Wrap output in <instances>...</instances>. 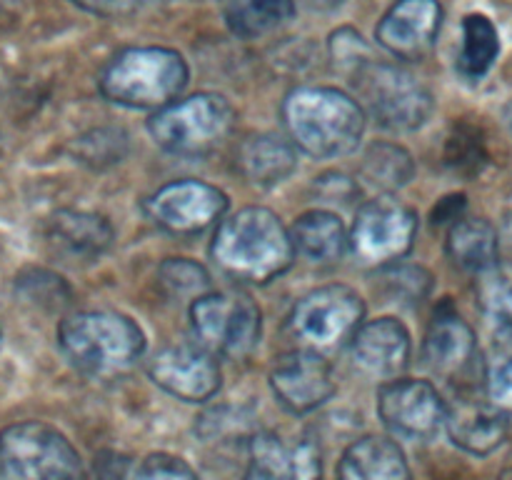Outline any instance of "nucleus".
Wrapping results in <instances>:
<instances>
[{"instance_id": "24", "label": "nucleus", "mask_w": 512, "mask_h": 480, "mask_svg": "<svg viewBox=\"0 0 512 480\" xmlns=\"http://www.w3.org/2000/svg\"><path fill=\"white\" fill-rule=\"evenodd\" d=\"M445 248L458 268L478 275L498 263L500 233L490 220L463 215L450 225Z\"/></svg>"}, {"instance_id": "18", "label": "nucleus", "mask_w": 512, "mask_h": 480, "mask_svg": "<svg viewBox=\"0 0 512 480\" xmlns=\"http://www.w3.org/2000/svg\"><path fill=\"white\" fill-rule=\"evenodd\" d=\"M508 415L488 395L460 393L448 403V435L458 448L473 455H488L508 438Z\"/></svg>"}, {"instance_id": "23", "label": "nucleus", "mask_w": 512, "mask_h": 480, "mask_svg": "<svg viewBox=\"0 0 512 480\" xmlns=\"http://www.w3.org/2000/svg\"><path fill=\"white\" fill-rule=\"evenodd\" d=\"M295 253L315 265H330L350 248V235L343 220L330 210H308L290 228Z\"/></svg>"}, {"instance_id": "41", "label": "nucleus", "mask_w": 512, "mask_h": 480, "mask_svg": "<svg viewBox=\"0 0 512 480\" xmlns=\"http://www.w3.org/2000/svg\"><path fill=\"white\" fill-rule=\"evenodd\" d=\"M8 3H10V0H0V10H3Z\"/></svg>"}, {"instance_id": "20", "label": "nucleus", "mask_w": 512, "mask_h": 480, "mask_svg": "<svg viewBox=\"0 0 512 480\" xmlns=\"http://www.w3.org/2000/svg\"><path fill=\"white\" fill-rule=\"evenodd\" d=\"M113 235L108 218L85 210H58L45 225L50 248L75 263H93L103 258L113 245Z\"/></svg>"}, {"instance_id": "31", "label": "nucleus", "mask_w": 512, "mask_h": 480, "mask_svg": "<svg viewBox=\"0 0 512 480\" xmlns=\"http://www.w3.org/2000/svg\"><path fill=\"white\" fill-rule=\"evenodd\" d=\"M75 153H78L80 163L93 165V168L115 165L128 153V135L115 128L93 130L75 143Z\"/></svg>"}, {"instance_id": "14", "label": "nucleus", "mask_w": 512, "mask_h": 480, "mask_svg": "<svg viewBox=\"0 0 512 480\" xmlns=\"http://www.w3.org/2000/svg\"><path fill=\"white\" fill-rule=\"evenodd\" d=\"M270 388L285 410L295 415L310 413L333 398V368L320 355V350H290L280 355L270 370Z\"/></svg>"}, {"instance_id": "34", "label": "nucleus", "mask_w": 512, "mask_h": 480, "mask_svg": "<svg viewBox=\"0 0 512 480\" xmlns=\"http://www.w3.org/2000/svg\"><path fill=\"white\" fill-rule=\"evenodd\" d=\"M385 275V283L393 298H403L415 303V300H423L430 290V273L425 268H415V265H388V268H380Z\"/></svg>"}, {"instance_id": "13", "label": "nucleus", "mask_w": 512, "mask_h": 480, "mask_svg": "<svg viewBox=\"0 0 512 480\" xmlns=\"http://www.w3.org/2000/svg\"><path fill=\"white\" fill-rule=\"evenodd\" d=\"M148 375L160 390L185 403H205L220 390L218 355L203 345H170L163 348L148 365Z\"/></svg>"}, {"instance_id": "33", "label": "nucleus", "mask_w": 512, "mask_h": 480, "mask_svg": "<svg viewBox=\"0 0 512 480\" xmlns=\"http://www.w3.org/2000/svg\"><path fill=\"white\" fill-rule=\"evenodd\" d=\"M125 480H200L183 458L170 453L145 455L133 465Z\"/></svg>"}, {"instance_id": "37", "label": "nucleus", "mask_w": 512, "mask_h": 480, "mask_svg": "<svg viewBox=\"0 0 512 480\" xmlns=\"http://www.w3.org/2000/svg\"><path fill=\"white\" fill-rule=\"evenodd\" d=\"M315 188H318V193L323 195L328 203H350V198H353L355 193L353 180H348L345 175L338 173L323 175V178L315 183Z\"/></svg>"}, {"instance_id": "21", "label": "nucleus", "mask_w": 512, "mask_h": 480, "mask_svg": "<svg viewBox=\"0 0 512 480\" xmlns=\"http://www.w3.org/2000/svg\"><path fill=\"white\" fill-rule=\"evenodd\" d=\"M235 165L250 185L273 188L288 180L298 168V148L293 140L275 133L250 135L235 153Z\"/></svg>"}, {"instance_id": "39", "label": "nucleus", "mask_w": 512, "mask_h": 480, "mask_svg": "<svg viewBox=\"0 0 512 480\" xmlns=\"http://www.w3.org/2000/svg\"><path fill=\"white\" fill-rule=\"evenodd\" d=\"M503 120H505V128H508V133L512 135V100L508 105H505L503 110Z\"/></svg>"}, {"instance_id": "8", "label": "nucleus", "mask_w": 512, "mask_h": 480, "mask_svg": "<svg viewBox=\"0 0 512 480\" xmlns=\"http://www.w3.org/2000/svg\"><path fill=\"white\" fill-rule=\"evenodd\" d=\"M190 325L198 345L218 358H248L260 343L263 313L240 293H205L190 303Z\"/></svg>"}, {"instance_id": "38", "label": "nucleus", "mask_w": 512, "mask_h": 480, "mask_svg": "<svg viewBox=\"0 0 512 480\" xmlns=\"http://www.w3.org/2000/svg\"><path fill=\"white\" fill-rule=\"evenodd\" d=\"M500 240L512 250V210L503 215V228H500Z\"/></svg>"}, {"instance_id": "22", "label": "nucleus", "mask_w": 512, "mask_h": 480, "mask_svg": "<svg viewBox=\"0 0 512 480\" xmlns=\"http://www.w3.org/2000/svg\"><path fill=\"white\" fill-rule=\"evenodd\" d=\"M338 480H410V468L395 440L368 435L345 450Z\"/></svg>"}, {"instance_id": "9", "label": "nucleus", "mask_w": 512, "mask_h": 480, "mask_svg": "<svg viewBox=\"0 0 512 480\" xmlns=\"http://www.w3.org/2000/svg\"><path fill=\"white\" fill-rule=\"evenodd\" d=\"M365 303L348 285H323L310 290L290 313V333L313 350H333L353 340L363 325Z\"/></svg>"}, {"instance_id": "30", "label": "nucleus", "mask_w": 512, "mask_h": 480, "mask_svg": "<svg viewBox=\"0 0 512 480\" xmlns=\"http://www.w3.org/2000/svg\"><path fill=\"white\" fill-rule=\"evenodd\" d=\"M158 283L170 298L198 300L210 293V275L200 263L190 258H168L158 268Z\"/></svg>"}, {"instance_id": "6", "label": "nucleus", "mask_w": 512, "mask_h": 480, "mask_svg": "<svg viewBox=\"0 0 512 480\" xmlns=\"http://www.w3.org/2000/svg\"><path fill=\"white\" fill-rule=\"evenodd\" d=\"M350 80L358 88L365 113L373 115L380 128L393 133L423 128L435 110L428 85L398 63L373 58Z\"/></svg>"}, {"instance_id": "10", "label": "nucleus", "mask_w": 512, "mask_h": 480, "mask_svg": "<svg viewBox=\"0 0 512 480\" xmlns=\"http://www.w3.org/2000/svg\"><path fill=\"white\" fill-rule=\"evenodd\" d=\"M418 235V215L400 200L383 195L368 200L350 228V253L368 268H388L410 253Z\"/></svg>"}, {"instance_id": "19", "label": "nucleus", "mask_w": 512, "mask_h": 480, "mask_svg": "<svg viewBox=\"0 0 512 480\" xmlns=\"http://www.w3.org/2000/svg\"><path fill=\"white\" fill-rule=\"evenodd\" d=\"M355 368L373 378H395L410 360V333L398 318L368 320L350 340Z\"/></svg>"}, {"instance_id": "29", "label": "nucleus", "mask_w": 512, "mask_h": 480, "mask_svg": "<svg viewBox=\"0 0 512 480\" xmlns=\"http://www.w3.org/2000/svg\"><path fill=\"white\" fill-rule=\"evenodd\" d=\"M478 303L500 325H512V263H495L478 273Z\"/></svg>"}, {"instance_id": "40", "label": "nucleus", "mask_w": 512, "mask_h": 480, "mask_svg": "<svg viewBox=\"0 0 512 480\" xmlns=\"http://www.w3.org/2000/svg\"><path fill=\"white\" fill-rule=\"evenodd\" d=\"M500 480H512V458H510V463L503 468V473H500Z\"/></svg>"}, {"instance_id": "11", "label": "nucleus", "mask_w": 512, "mask_h": 480, "mask_svg": "<svg viewBox=\"0 0 512 480\" xmlns=\"http://www.w3.org/2000/svg\"><path fill=\"white\" fill-rule=\"evenodd\" d=\"M378 415L395 438L428 443L448 423V403L428 380L398 378L380 388Z\"/></svg>"}, {"instance_id": "42", "label": "nucleus", "mask_w": 512, "mask_h": 480, "mask_svg": "<svg viewBox=\"0 0 512 480\" xmlns=\"http://www.w3.org/2000/svg\"><path fill=\"white\" fill-rule=\"evenodd\" d=\"M228 480H250V478H228Z\"/></svg>"}, {"instance_id": "16", "label": "nucleus", "mask_w": 512, "mask_h": 480, "mask_svg": "<svg viewBox=\"0 0 512 480\" xmlns=\"http://www.w3.org/2000/svg\"><path fill=\"white\" fill-rule=\"evenodd\" d=\"M423 360L430 373L448 383H458L470 375L478 360V340L473 328L453 305L435 310L423 340Z\"/></svg>"}, {"instance_id": "28", "label": "nucleus", "mask_w": 512, "mask_h": 480, "mask_svg": "<svg viewBox=\"0 0 512 480\" xmlns=\"http://www.w3.org/2000/svg\"><path fill=\"white\" fill-rule=\"evenodd\" d=\"M485 395L512 413V325H500L483 360Z\"/></svg>"}, {"instance_id": "32", "label": "nucleus", "mask_w": 512, "mask_h": 480, "mask_svg": "<svg viewBox=\"0 0 512 480\" xmlns=\"http://www.w3.org/2000/svg\"><path fill=\"white\" fill-rule=\"evenodd\" d=\"M330 55H333L335 60V68H338L345 78H353L368 60L375 58L373 48L365 43L363 35L355 33V30L350 28L333 33V38H330Z\"/></svg>"}, {"instance_id": "7", "label": "nucleus", "mask_w": 512, "mask_h": 480, "mask_svg": "<svg viewBox=\"0 0 512 480\" xmlns=\"http://www.w3.org/2000/svg\"><path fill=\"white\" fill-rule=\"evenodd\" d=\"M3 480H85L75 445L58 428L23 420L0 430Z\"/></svg>"}, {"instance_id": "35", "label": "nucleus", "mask_w": 512, "mask_h": 480, "mask_svg": "<svg viewBox=\"0 0 512 480\" xmlns=\"http://www.w3.org/2000/svg\"><path fill=\"white\" fill-rule=\"evenodd\" d=\"M445 163L458 173H478L480 165L485 163L483 140L468 128H460L453 138L448 140V153Z\"/></svg>"}, {"instance_id": "3", "label": "nucleus", "mask_w": 512, "mask_h": 480, "mask_svg": "<svg viewBox=\"0 0 512 480\" xmlns=\"http://www.w3.org/2000/svg\"><path fill=\"white\" fill-rule=\"evenodd\" d=\"M58 348L78 373L110 380L125 375L143 358L145 335L123 313L80 310L60 320Z\"/></svg>"}, {"instance_id": "25", "label": "nucleus", "mask_w": 512, "mask_h": 480, "mask_svg": "<svg viewBox=\"0 0 512 480\" xmlns=\"http://www.w3.org/2000/svg\"><path fill=\"white\" fill-rule=\"evenodd\" d=\"M293 0H230L225 25L240 40H260L278 33L293 20Z\"/></svg>"}, {"instance_id": "1", "label": "nucleus", "mask_w": 512, "mask_h": 480, "mask_svg": "<svg viewBox=\"0 0 512 480\" xmlns=\"http://www.w3.org/2000/svg\"><path fill=\"white\" fill-rule=\"evenodd\" d=\"M210 255L228 278L265 285L293 265L295 248L290 230L273 210L250 205L220 220Z\"/></svg>"}, {"instance_id": "5", "label": "nucleus", "mask_w": 512, "mask_h": 480, "mask_svg": "<svg viewBox=\"0 0 512 480\" xmlns=\"http://www.w3.org/2000/svg\"><path fill=\"white\" fill-rule=\"evenodd\" d=\"M235 118L233 103L225 95L195 93L155 110L148 120V133L168 153L203 158L230 138Z\"/></svg>"}, {"instance_id": "4", "label": "nucleus", "mask_w": 512, "mask_h": 480, "mask_svg": "<svg viewBox=\"0 0 512 480\" xmlns=\"http://www.w3.org/2000/svg\"><path fill=\"white\" fill-rule=\"evenodd\" d=\"M188 78V63L178 50L158 45L125 48L105 65L100 93L130 110H160L183 95Z\"/></svg>"}, {"instance_id": "36", "label": "nucleus", "mask_w": 512, "mask_h": 480, "mask_svg": "<svg viewBox=\"0 0 512 480\" xmlns=\"http://www.w3.org/2000/svg\"><path fill=\"white\" fill-rule=\"evenodd\" d=\"M73 3L100 18H128L138 13L143 0H73Z\"/></svg>"}, {"instance_id": "2", "label": "nucleus", "mask_w": 512, "mask_h": 480, "mask_svg": "<svg viewBox=\"0 0 512 480\" xmlns=\"http://www.w3.org/2000/svg\"><path fill=\"white\" fill-rule=\"evenodd\" d=\"M288 138L313 158H340L353 153L365 133V108L338 88L300 85L283 100Z\"/></svg>"}, {"instance_id": "15", "label": "nucleus", "mask_w": 512, "mask_h": 480, "mask_svg": "<svg viewBox=\"0 0 512 480\" xmlns=\"http://www.w3.org/2000/svg\"><path fill=\"white\" fill-rule=\"evenodd\" d=\"M440 28H443L440 0H398L380 18L375 38L393 58L413 63L433 53Z\"/></svg>"}, {"instance_id": "12", "label": "nucleus", "mask_w": 512, "mask_h": 480, "mask_svg": "<svg viewBox=\"0 0 512 480\" xmlns=\"http://www.w3.org/2000/svg\"><path fill=\"white\" fill-rule=\"evenodd\" d=\"M228 210V195L203 180H175L145 200V215L173 235H198Z\"/></svg>"}, {"instance_id": "27", "label": "nucleus", "mask_w": 512, "mask_h": 480, "mask_svg": "<svg viewBox=\"0 0 512 480\" xmlns=\"http://www.w3.org/2000/svg\"><path fill=\"white\" fill-rule=\"evenodd\" d=\"M413 155L395 143H373L360 160V178L380 193L390 195L413 180Z\"/></svg>"}, {"instance_id": "17", "label": "nucleus", "mask_w": 512, "mask_h": 480, "mask_svg": "<svg viewBox=\"0 0 512 480\" xmlns=\"http://www.w3.org/2000/svg\"><path fill=\"white\" fill-rule=\"evenodd\" d=\"M250 480H320V448L313 438L255 433L248 440Z\"/></svg>"}, {"instance_id": "26", "label": "nucleus", "mask_w": 512, "mask_h": 480, "mask_svg": "<svg viewBox=\"0 0 512 480\" xmlns=\"http://www.w3.org/2000/svg\"><path fill=\"white\" fill-rule=\"evenodd\" d=\"M500 55V35L493 20L483 13H470L463 20V38H460L458 68L460 78L483 80L490 73Z\"/></svg>"}]
</instances>
